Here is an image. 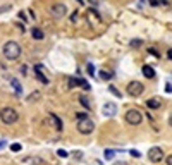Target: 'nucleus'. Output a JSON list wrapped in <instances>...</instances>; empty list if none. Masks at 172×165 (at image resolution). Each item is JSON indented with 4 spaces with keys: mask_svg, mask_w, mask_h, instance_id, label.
Returning <instances> with one entry per match:
<instances>
[{
    "mask_svg": "<svg viewBox=\"0 0 172 165\" xmlns=\"http://www.w3.org/2000/svg\"><path fill=\"white\" fill-rule=\"evenodd\" d=\"M167 165H172V155L167 156Z\"/></svg>",
    "mask_w": 172,
    "mask_h": 165,
    "instance_id": "nucleus-31",
    "label": "nucleus"
},
{
    "mask_svg": "<svg viewBox=\"0 0 172 165\" xmlns=\"http://www.w3.org/2000/svg\"><path fill=\"white\" fill-rule=\"evenodd\" d=\"M141 45V40H132L131 41V47H140Z\"/></svg>",
    "mask_w": 172,
    "mask_h": 165,
    "instance_id": "nucleus-25",
    "label": "nucleus"
},
{
    "mask_svg": "<svg viewBox=\"0 0 172 165\" xmlns=\"http://www.w3.org/2000/svg\"><path fill=\"white\" fill-rule=\"evenodd\" d=\"M21 45L17 41H14V40H10V41H5L4 43V47H2V53H4V57L7 58V60H17L21 57Z\"/></svg>",
    "mask_w": 172,
    "mask_h": 165,
    "instance_id": "nucleus-1",
    "label": "nucleus"
},
{
    "mask_svg": "<svg viewBox=\"0 0 172 165\" xmlns=\"http://www.w3.org/2000/svg\"><path fill=\"white\" fill-rule=\"evenodd\" d=\"M93 129H95V122L91 119H81V120H78V131L81 134H91Z\"/></svg>",
    "mask_w": 172,
    "mask_h": 165,
    "instance_id": "nucleus-5",
    "label": "nucleus"
},
{
    "mask_svg": "<svg viewBox=\"0 0 172 165\" xmlns=\"http://www.w3.org/2000/svg\"><path fill=\"white\" fill-rule=\"evenodd\" d=\"M109 91H110L112 95H114V97H117V98H122V93L121 91H119V89H117V88L114 86V84H110V86H109Z\"/></svg>",
    "mask_w": 172,
    "mask_h": 165,
    "instance_id": "nucleus-17",
    "label": "nucleus"
},
{
    "mask_svg": "<svg viewBox=\"0 0 172 165\" xmlns=\"http://www.w3.org/2000/svg\"><path fill=\"white\" fill-rule=\"evenodd\" d=\"M21 72H22V74H26V72H28V67H26V66H22V67H21Z\"/></svg>",
    "mask_w": 172,
    "mask_h": 165,
    "instance_id": "nucleus-30",
    "label": "nucleus"
},
{
    "mask_svg": "<svg viewBox=\"0 0 172 165\" xmlns=\"http://www.w3.org/2000/svg\"><path fill=\"white\" fill-rule=\"evenodd\" d=\"M100 78L103 79V81H109V79L112 78V72H107V71H101V72H100Z\"/></svg>",
    "mask_w": 172,
    "mask_h": 165,
    "instance_id": "nucleus-20",
    "label": "nucleus"
},
{
    "mask_svg": "<svg viewBox=\"0 0 172 165\" xmlns=\"http://www.w3.org/2000/svg\"><path fill=\"white\" fill-rule=\"evenodd\" d=\"M31 36L35 40H43L45 38V35H43V31H41L40 28H33L31 29Z\"/></svg>",
    "mask_w": 172,
    "mask_h": 165,
    "instance_id": "nucleus-14",
    "label": "nucleus"
},
{
    "mask_svg": "<svg viewBox=\"0 0 172 165\" xmlns=\"http://www.w3.org/2000/svg\"><path fill=\"white\" fill-rule=\"evenodd\" d=\"M10 86L14 88V91H16V95H17V97H21V95H22V86H21V83L17 81V79L10 78Z\"/></svg>",
    "mask_w": 172,
    "mask_h": 165,
    "instance_id": "nucleus-11",
    "label": "nucleus"
},
{
    "mask_svg": "<svg viewBox=\"0 0 172 165\" xmlns=\"http://www.w3.org/2000/svg\"><path fill=\"white\" fill-rule=\"evenodd\" d=\"M76 2H78V4H79V5H83V4H84V2H83V0H76Z\"/></svg>",
    "mask_w": 172,
    "mask_h": 165,
    "instance_id": "nucleus-37",
    "label": "nucleus"
},
{
    "mask_svg": "<svg viewBox=\"0 0 172 165\" xmlns=\"http://www.w3.org/2000/svg\"><path fill=\"white\" fill-rule=\"evenodd\" d=\"M114 165H127V162H115Z\"/></svg>",
    "mask_w": 172,
    "mask_h": 165,
    "instance_id": "nucleus-33",
    "label": "nucleus"
},
{
    "mask_svg": "<svg viewBox=\"0 0 172 165\" xmlns=\"http://www.w3.org/2000/svg\"><path fill=\"white\" fill-rule=\"evenodd\" d=\"M35 74H36V78H38V81H40L41 84H48V83H50V79L43 74V66L36 64V66H35Z\"/></svg>",
    "mask_w": 172,
    "mask_h": 165,
    "instance_id": "nucleus-9",
    "label": "nucleus"
},
{
    "mask_svg": "<svg viewBox=\"0 0 172 165\" xmlns=\"http://www.w3.org/2000/svg\"><path fill=\"white\" fill-rule=\"evenodd\" d=\"M67 86H69V89H72L74 86H78V84H76V78H69V84H67Z\"/></svg>",
    "mask_w": 172,
    "mask_h": 165,
    "instance_id": "nucleus-23",
    "label": "nucleus"
},
{
    "mask_svg": "<svg viewBox=\"0 0 172 165\" xmlns=\"http://www.w3.org/2000/svg\"><path fill=\"white\" fill-rule=\"evenodd\" d=\"M141 71H143V76H145V78H148V79L155 78V71H153L152 66H143Z\"/></svg>",
    "mask_w": 172,
    "mask_h": 165,
    "instance_id": "nucleus-12",
    "label": "nucleus"
},
{
    "mask_svg": "<svg viewBox=\"0 0 172 165\" xmlns=\"http://www.w3.org/2000/svg\"><path fill=\"white\" fill-rule=\"evenodd\" d=\"M101 114H103L105 117H114L115 114H117V105H115V103H112V102H107V103L103 105Z\"/></svg>",
    "mask_w": 172,
    "mask_h": 165,
    "instance_id": "nucleus-8",
    "label": "nucleus"
},
{
    "mask_svg": "<svg viewBox=\"0 0 172 165\" xmlns=\"http://www.w3.org/2000/svg\"><path fill=\"white\" fill-rule=\"evenodd\" d=\"M40 97H41L40 91H33V95L28 97V102H30V103H31V102H36V100H40Z\"/></svg>",
    "mask_w": 172,
    "mask_h": 165,
    "instance_id": "nucleus-18",
    "label": "nucleus"
},
{
    "mask_svg": "<svg viewBox=\"0 0 172 165\" xmlns=\"http://www.w3.org/2000/svg\"><path fill=\"white\" fill-rule=\"evenodd\" d=\"M67 14V5L65 4H53L50 7V16L52 17H55V19H60V17H64Z\"/></svg>",
    "mask_w": 172,
    "mask_h": 165,
    "instance_id": "nucleus-6",
    "label": "nucleus"
},
{
    "mask_svg": "<svg viewBox=\"0 0 172 165\" xmlns=\"http://www.w3.org/2000/svg\"><path fill=\"white\" fill-rule=\"evenodd\" d=\"M19 17H21V19H24V21H26V14H24V12H19Z\"/></svg>",
    "mask_w": 172,
    "mask_h": 165,
    "instance_id": "nucleus-32",
    "label": "nucleus"
},
{
    "mask_svg": "<svg viewBox=\"0 0 172 165\" xmlns=\"http://www.w3.org/2000/svg\"><path fill=\"white\" fill-rule=\"evenodd\" d=\"M4 146H5V141H0V150H2Z\"/></svg>",
    "mask_w": 172,
    "mask_h": 165,
    "instance_id": "nucleus-34",
    "label": "nucleus"
},
{
    "mask_svg": "<svg viewBox=\"0 0 172 165\" xmlns=\"http://www.w3.org/2000/svg\"><path fill=\"white\" fill-rule=\"evenodd\" d=\"M76 117H78V120H81V119H88V117H86V114H79V112L76 114Z\"/></svg>",
    "mask_w": 172,
    "mask_h": 165,
    "instance_id": "nucleus-27",
    "label": "nucleus"
},
{
    "mask_svg": "<svg viewBox=\"0 0 172 165\" xmlns=\"http://www.w3.org/2000/svg\"><path fill=\"white\" fill-rule=\"evenodd\" d=\"M10 150L17 153V151H19V150H21V145H19V143H14V145H10Z\"/></svg>",
    "mask_w": 172,
    "mask_h": 165,
    "instance_id": "nucleus-24",
    "label": "nucleus"
},
{
    "mask_svg": "<svg viewBox=\"0 0 172 165\" xmlns=\"http://www.w3.org/2000/svg\"><path fill=\"white\" fill-rule=\"evenodd\" d=\"M0 120H2V124H5V126H12V124H16V122L19 120V114H17L16 108L4 107L0 110Z\"/></svg>",
    "mask_w": 172,
    "mask_h": 165,
    "instance_id": "nucleus-2",
    "label": "nucleus"
},
{
    "mask_svg": "<svg viewBox=\"0 0 172 165\" xmlns=\"http://www.w3.org/2000/svg\"><path fill=\"white\" fill-rule=\"evenodd\" d=\"M103 156H105L107 160H112V158L115 156V151H114V150H105V151H103Z\"/></svg>",
    "mask_w": 172,
    "mask_h": 165,
    "instance_id": "nucleus-19",
    "label": "nucleus"
},
{
    "mask_svg": "<svg viewBox=\"0 0 172 165\" xmlns=\"http://www.w3.org/2000/svg\"><path fill=\"white\" fill-rule=\"evenodd\" d=\"M52 120H53V126H55V129H57V131H62V120L57 115H55V114H52Z\"/></svg>",
    "mask_w": 172,
    "mask_h": 165,
    "instance_id": "nucleus-16",
    "label": "nucleus"
},
{
    "mask_svg": "<svg viewBox=\"0 0 172 165\" xmlns=\"http://www.w3.org/2000/svg\"><path fill=\"white\" fill-rule=\"evenodd\" d=\"M148 52H150L152 55H155V57H160V55H158V52H157V50H155V48H150V50H148Z\"/></svg>",
    "mask_w": 172,
    "mask_h": 165,
    "instance_id": "nucleus-28",
    "label": "nucleus"
},
{
    "mask_svg": "<svg viewBox=\"0 0 172 165\" xmlns=\"http://www.w3.org/2000/svg\"><path fill=\"white\" fill-rule=\"evenodd\" d=\"M169 126L172 127V114H171V117H169Z\"/></svg>",
    "mask_w": 172,
    "mask_h": 165,
    "instance_id": "nucleus-35",
    "label": "nucleus"
},
{
    "mask_svg": "<svg viewBox=\"0 0 172 165\" xmlns=\"http://www.w3.org/2000/svg\"><path fill=\"white\" fill-rule=\"evenodd\" d=\"M86 72H88L90 76H95V66H93V64H88V66H86Z\"/></svg>",
    "mask_w": 172,
    "mask_h": 165,
    "instance_id": "nucleus-21",
    "label": "nucleus"
},
{
    "mask_svg": "<svg viewBox=\"0 0 172 165\" xmlns=\"http://www.w3.org/2000/svg\"><path fill=\"white\" fill-rule=\"evenodd\" d=\"M124 119H126V122H127L129 126H140L143 122V114L140 110H136V108H131V110L126 112Z\"/></svg>",
    "mask_w": 172,
    "mask_h": 165,
    "instance_id": "nucleus-3",
    "label": "nucleus"
},
{
    "mask_svg": "<svg viewBox=\"0 0 172 165\" xmlns=\"http://www.w3.org/2000/svg\"><path fill=\"white\" fill-rule=\"evenodd\" d=\"M163 156H165V153H163V150L160 146H152V148L148 150V160H150L152 164H160L163 160Z\"/></svg>",
    "mask_w": 172,
    "mask_h": 165,
    "instance_id": "nucleus-4",
    "label": "nucleus"
},
{
    "mask_svg": "<svg viewBox=\"0 0 172 165\" xmlns=\"http://www.w3.org/2000/svg\"><path fill=\"white\" fill-rule=\"evenodd\" d=\"M165 91H167V93H172V84H167V86H165Z\"/></svg>",
    "mask_w": 172,
    "mask_h": 165,
    "instance_id": "nucleus-29",
    "label": "nucleus"
},
{
    "mask_svg": "<svg viewBox=\"0 0 172 165\" xmlns=\"http://www.w3.org/2000/svg\"><path fill=\"white\" fill-rule=\"evenodd\" d=\"M57 155L60 156V158H67V156H69V153H67L65 150H57Z\"/></svg>",
    "mask_w": 172,
    "mask_h": 165,
    "instance_id": "nucleus-22",
    "label": "nucleus"
},
{
    "mask_svg": "<svg viewBox=\"0 0 172 165\" xmlns=\"http://www.w3.org/2000/svg\"><path fill=\"white\" fill-rule=\"evenodd\" d=\"M129 155H131V156H136V158H138V156H140V151H136V150H129Z\"/></svg>",
    "mask_w": 172,
    "mask_h": 165,
    "instance_id": "nucleus-26",
    "label": "nucleus"
},
{
    "mask_svg": "<svg viewBox=\"0 0 172 165\" xmlns=\"http://www.w3.org/2000/svg\"><path fill=\"white\" fill-rule=\"evenodd\" d=\"M146 107L150 108V110H158V108L162 107V100L158 97L148 98V100H146Z\"/></svg>",
    "mask_w": 172,
    "mask_h": 165,
    "instance_id": "nucleus-10",
    "label": "nucleus"
},
{
    "mask_svg": "<svg viewBox=\"0 0 172 165\" xmlns=\"http://www.w3.org/2000/svg\"><path fill=\"white\" fill-rule=\"evenodd\" d=\"M126 91L131 97H140L143 91H145V86H143V83H140V81H131L127 84V88H126Z\"/></svg>",
    "mask_w": 172,
    "mask_h": 165,
    "instance_id": "nucleus-7",
    "label": "nucleus"
},
{
    "mask_svg": "<svg viewBox=\"0 0 172 165\" xmlns=\"http://www.w3.org/2000/svg\"><path fill=\"white\" fill-rule=\"evenodd\" d=\"M167 55H169V58L172 60V50H169V53H167Z\"/></svg>",
    "mask_w": 172,
    "mask_h": 165,
    "instance_id": "nucleus-36",
    "label": "nucleus"
},
{
    "mask_svg": "<svg viewBox=\"0 0 172 165\" xmlns=\"http://www.w3.org/2000/svg\"><path fill=\"white\" fill-rule=\"evenodd\" d=\"M76 84H78V86H81L83 89H84V91H90V84H88V83H86L84 79H81V78H76Z\"/></svg>",
    "mask_w": 172,
    "mask_h": 165,
    "instance_id": "nucleus-15",
    "label": "nucleus"
},
{
    "mask_svg": "<svg viewBox=\"0 0 172 165\" xmlns=\"http://www.w3.org/2000/svg\"><path fill=\"white\" fill-rule=\"evenodd\" d=\"M79 103H81L83 107L86 108V110H91V103H90V98L86 97V95H79Z\"/></svg>",
    "mask_w": 172,
    "mask_h": 165,
    "instance_id": "nucleus-13",
    "label": "nucleus"
}]
</instances>
